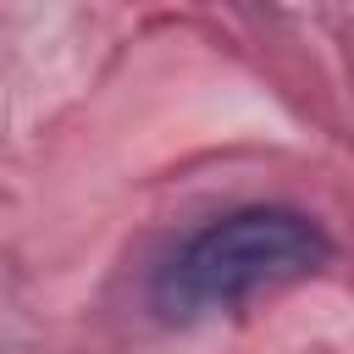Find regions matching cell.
Returning a JSON list of instances; mask_svg holds the SVG:
<instances>
[{
	"mask_svg": "<svg viewBox=\"0 0 354 354\" xmlns=\"http://www.w3.org/2000/svg\"><path fill=\"white\" fill-rule=\"evenodd\" d=\"M332 243L315 216L288 205H249L199 227L166 266V299L183 310H232L326 266Z\"/></svg>",
	"mask_w": 354,
	"mask_h": 354,
	"instance_id": "obj_1",
	"label": "cell"
}]
</instances>
